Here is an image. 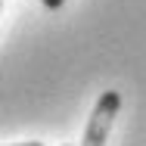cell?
I'll return each mask as SVG.
<instances>
[{"instance_id": "cell-1", "label": "cell", "mask_w": 146, "mask_h": 146, "mask_svg": "<svg viewBox=\"0 0 146 146\" xmlns=\"http://www.w3.org/2000/svg\"><path fill=\"white\" fill-rule=\"evenodd\" d=\"M118 109H121V93H118V90L100 93V100H96V106H93V112H90V121H87V131H84L81 146H106Z\"/></svg>"}, {"instance_id": "cell-2", "label": "cell", "mask_w": 146, "mask_h": 146, "mask_svg": "<svg viewBox=\"0 0 146 146\" xmlns=\"http://www.w3.org/2000/svg\"><path fill=\"white\" fill-rule=\"evenodd\" d=\"M62 3H65V0H44V6H47V9H59Z\"/></svg>"}, {"instance_id": "cell-3", "label": "cell", "mask_w": 146, "mask_h": 146, "mask_svg": "<svg viewBox=\"0 0 146 146\" xmlns=\"http://www.w3.org/2000/svg\"><path fill=\"white\" fill-rule=\"evenodd\" d=\"M9 146H44L40 140H28V143H9Z\"/></svg>"}, {"instance_id": "cell-4", "label": "cell", "mask_w": 146, "mask_h": 146, "mask_svg": "<svg viewBox=\"0 0 146 146\" xmlns=\"http://www.w3.org/2000/svg\"><path fill=\"white\" fill-rule=\"evenodd\" d=\"M0 9H3V0H0Z\"/></svg>"}, {"instance_id": "cell-5", "label": "cell", "mask_w": 146, "mask_h": 146, "mask_svg": "<svg viewBox=\"0 0 146 146\" xmlns=\"http://www.w3.org/2000/svg\"><path fill=\"white\" fill-rule=\"evenodd\" d=\"M65 146H72V143H65Z\"/></svg>"}]
</instances>
